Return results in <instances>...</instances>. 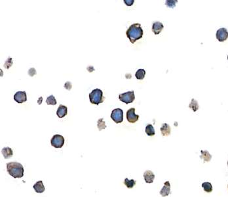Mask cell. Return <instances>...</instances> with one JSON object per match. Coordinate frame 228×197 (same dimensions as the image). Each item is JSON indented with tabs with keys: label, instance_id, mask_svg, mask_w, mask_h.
<instances>
[{
	"label": "cell",
	"instance_id": "15",
	"mask_svg": "<svg viewBox=\"0 0 228 197\" xmlns=\"http://www.w3.org/2000/svg\"><path fill=\"white\" fill-rule=\"evenodd\" d=\"M2 153L3 154V157L6 159L10 158L13 156V150L10 147H5L2 149Z\"/></svg>",
	"mask_w": 228,
	"mask_h": 197
},
{
	"label": "cell",
	"instance_id": "23",
	"mask_svg": "<svg viewBox=\"0 0 228 197\" xmlns=\"http://www.w3.org/2000/svg\"><path fill=\"white\" fill-rule=\"evenodd\" d=\"M46 103H47V105H57V100H56V98H55V97L53 95H50V96H49L48 97H47V100H46Z\"/></svg>",
	"mask_w": 228,
	"mask_h": 197
},
{
	"label": "cell",
	"instance_id": "5",
	"mask_svg": "<svg viewBox=\"0 0 228 197\" xmlns=\"http://www.w3.org/2000/svg\"><path fill=\"white\" fill-rule=\"evenodd\" d=\"M111 118L116 124L121 123L123 121V111L121 109H115L112 110L111 114Z\"/></svg>",
	"mask_w": 228,
	"mask_h": 197
},
{
	"label": "cell",
	"instance_id": "30",
	"mask_svg": "<svg viewBox=\"0 0 228 197\" xmlns=\"http://www.w3.org/2000/svg\"><path fill=\"white\" fill-rule=\"evenodd\" d=\"M42 100H43V98L41 97H40V98H39V99H38V104H39V105H41V102H42Z\"/></svg>",
	"mask_w": 228,
	"mask_h": 197
},
{
	"label": "cell",
	"instance_id": "3",
	"mask_svg": "<svg viewBox=\"0 0 228 197\" xmlns=\"http://www.w3.org/2000/svg\"><path fill=\"white\" fill-rule=\"evenodd\" d=\"M89 99L92 104L97 105L100 104L104 100L103 92L100 89H95L89 93Z\"/></svg>",
	"mask_w": 228,
	"mask_h": 197
},
{
	"label": "cell",
	"instance_id": "6",
	"mask_svg": "<svg viewBox=\"0 0 228 197\" xmlns=\"http://www.w3.org/2000/svg\"><path fill=\"white\" fill-rule=\"evenodd\" d=\"M50 143L54 148H61L64 144V138L63 136L60 135H54L50 140Z\"/></svg>",
	"mask_w": 228,
	"mask_h": 197
},
{
	"label": "cell",
	"instance_id": "4",
	"mask_svg": "<svg viewBox=\"0 0 228 197\" xmlns=\"http://www.w3.org/2000/svg\"><path fill=\"white\" fill-rule=\"evenodd\" d=\"M119 99L123 102H125V104H129V103L133 102L135 99L134 91L121 93L119 95Z\"/></svg>",
	"mask_w": 228,
	"mask_h": 197
},
{
	"label": "cell",
	"instance_id": "25",
	"mask_svg": "<svg viewBox=\"0 0 228 197\" xmlns=\"http://www.w3.org/2000/svg\"><path fill=\"white\" fill-rule=\"evenodd\" d=\"M178 2V1H174V0H167L166 1L165 5L166 6H168L170 8H174L176 6V3Z\"/></svg>",
	"mask_w": 228,
	"mask_h": 197
},
{
	"label": "cell",
	"instance_id": "2",
	"mask_svg": "<svg viewBox=\"0 0 228 197\" xmlns=\"http://www.w3.org/2000/svg\"><path fill=\"white\" fill-rule=\"evenodd\" d=\"M7 171L14 178H21L24 176V168L21 164L11 162L7 164Z\"/></svg>",
	"mask_w": 228,
	"mask_h": 197
},
{
	"label": "cell",
	"instance_id": "20",
	"mask_svg": "<svg viewBox=\"0 0 228 197\" xmlns=\"http://www.w3.org/2000/svg\"><path fill=\"white\" fill-rule=\"evenodd\" d=\"M202 187L207 193H211L212 191V185L209 182H204L202 184Z\"/></svg>",
	"mask_w": 228,
	"mask_h": 197
},
{
	"label": "cell",
	"instance_id": "29",
	"mask_svg": "<svg viewBox=\"0 0 228 197\" xmlns=\"http://www.w3.org/2000/svg\"><path fill=\"white\" fill-rule=\"evenodd\" d=\"M134 2V0H124V3L128 6H131Z\"/></svg>",
	"mask_w": 228,
	"mask_h": 197
},
{
	"label": "cell",
	"instance_id": "14",
	"mask_svg": "<svg viewBox=\"0 0 228 197\" xmlns=\"http://www.w3.org/2000/svg\"><path fill=\"white\" fill-rule=\"evenodd\" d=\"M33 188L37 193H42L45 190L42 181H39L36 183L33 186Z\"/></svg>",
	"mask_w": 228,
	"mask_h": 197
},
{
	"label": "cell",
	"instance_id": "16",
	"mask_svg": "<svg viewBox=\"0 0 228 197\" xmlns=\"http://www.w3.org/2000/svg\"><path fill=\"white\" fill-rule=\"evenodd\" d=\"M160 129H161L162 135L163 136H169L170 134L171 129H170V126L166 123L163 124L162 127Z\"/></svg>",
	"mask_w": 228,
	"mask_h": 197
},
{
	"label": "cell",
	"instance_id": "24",
	"mask_svg": "<svg viewBox=\"0 0 228 197\" xmlns=\"http://www.w3.org/2000/svg\"><path fill=\"white\" fill-rule=\"evenodd\" d=\"M98 128H99V131H101L102 129H104L106 128V125L105 124V122L104 121L103 118H100L98 120V124H97Z\"/></svg>",
	"mask_w": 228,
	"mask_h": 197
},
{
	"label": "cell",
	"instance_id": "32",
	"mask_svg": "<svg viewBox=\"0 0 228 197\" xmlns=\"http://www.w3.org/2000/svg\"><path fill=\"white\" fill-rule=\"evenodd\" d=\"M227 166H228V161H227Z\"/></svg>",
	"mask_w": 228,
	"mask_h": 197
},
{
	"label": "cell",
	"instance_id": "12",
	"mask_svg": "<svg viewBox=\"0 0 228 197\" xmlns=\"http://www.w3.org/2000/svg\"><path fill=\"white\" fill-rule=\"evenodd\" d=\"M170 194V184L169 181H166L164 183V187L160 191V195L162 196H166Z\"/></svg>",
	"mask_w": 228,
	"mask_h": 197
},
{
	"label": "cell",
	"instance_id": "1",
	"mask_svg": "<svg viewBox=\"0 0 228 197\" xmlns=\"http://www.w3.org/2000/svg\"><path fill=\"white\" fill-rule=\"evenodd\" d=\"M126 34L132 44H134L137 40L141 39L143 36V30L140 24L134 23L130 26L126 32Z\"/></svg>",
	"mask_w": 228,
	"mask_h": 197
},
{
	"label": "cell",
	"instance_id": "27",
	"mask_svg": "<svg viewBox=\"0 0 228 197\" xmlns=\"http://www.w3.org/2000/svg\"><path fill=\"white\" fill-rule=\"evenodd\" d=\"M28 74L30 76H34V75L36 74V70L35 68H32L28 70Z\"/></svg>",
	"mask_w": 228,
	"mask_h": 197
},
{
	"label": "cell",
	"instance_id": "21",
	"mask_svg": "<svg viewBox=\"0 0 228 197\" xmlns=\"http://www.w3.org/2000/svg\"><path fill=\"white\" fill-rule=\"evenodd\" d=\"M145 75H146L145 70L138 69L135 74V76L136 79H143L144 77H145Z\"/></svg>",
	"mask_w": 228,
	"mask_h": 197
},
{
	"label": "cell",
	"instance_id": "22",
	"mask_svg": "<svg viewBox=\"0 0 228 197\" xmlns=\"http://www.w3.org/2000/svg\"><path fill=\"white\" fill-rule=\"evenodd\" d=\"M189 107L191 108L194 112H196L199 108V106L198 105V102L196 100L193 99V98H192V102H190V104L189 105Z\"/></svg>",
	"mask_w": 228,
	"mask_h": 197
},
{
	"label": "cell",
	"instance_id": "9",
	"mask_svg": "<svg viewBox=\"0 0 228 197\" xmlns=\"http://www.w3.org/2000/svg\"><path fill=\"white\" fill-rule=\"evenodd\" d=\"M14 100L18 103H23L27 101V95L25 91H17L14 95Z\"/></svg>",
	"mask_w": 228,
	"mask_h": 197
},
{
	"label": "cell",
	"instance_id": "33",
	"mask_svg": "<svg viewBox=\"0 0 228 197\" xmlns=\"http://www.w3.org/2000/svg\"><path fill=\"white\" fill-rule=\"evenodd\" d=\"M227 187H228V186H227Z\"/></svg>",
	"mask_w": 228,
	"mask_h": 197
},
{
	"label": "cell",
	"instance_id": "28",
	"mask_svg": "<svg viewBox=\"0 0 228 197\" xmlns=\"http://www.w3.org/2000/svg\"><path fill=\"white\" fill-rule=\"evenodd\" d=\"M72 83L69 82H67L66 83H65V84H64L65 89H66V90H70L72 89Z\"/></svg>",
	"mask_w": 228,
	"mask_h": 197
},
{
	"label": "cell",
	"instance_id": "8",
	"mask_svg": "<svg viewBox=\"0 0 228 197\" xmlns=\"http://www.w3.org/2000/svg\"><path fill=\"white\" fill-rule=\"evenodd\" d=\"M216 36L217 40L219 41H225L228 38V31L226 28H222V29L217 30Z\"/></svg>",
	"mask_w": 228,
	"mask_h": 197
},
{
	"label": "cell",
	"instance_id": "17",
	"mask_svg": "<svg viewBox=\"0 0 228 197\" xmlns=\"http://www.w3.org/2000/svg\"><path fill=\"white\" fill-rule=\"evenodd\" d=\"M201 155L200 156V158L203 159L204 162H210L211 158H212V155L209 153L207 151H201Z\"/></svg>",
	"mask_w": 228,
	"mask_h": 197
},
{
	"label": "cell",
	"instance_id": "11",
	"mask_svg": "<svg viewBox=\"0 0 228 197\" xmlns=\"http://www.w3.org/2000/svg\"><path fill=\"white\" fill-rule=\"evenodd\" d=\"M144 178L147 183H152L155 179V175L151 171L147 170L144 173Z\"/></svg>",
	"mask_w": 228,
	"mask_h": 197
},
{
	"label": "cell",
	"instance_id": "13",
	"mask_svg": "<svg viewBox=\"0 0 228 197\" xmlns=\"http://www.w3.org/2000/svg\"><path fill=\"white\" fill-rule=\"evenodd\" d=\"M67 113H68L67 107L64 105H60L57 111V115L58 116V118H64L65 116L67 115Z\"/></svg>",
	"mask_w": 228,
	"mask_h": 197
},
{
	"label": "cell",
	"instance_id": "26",
	"mask_svg": "<svg viewBox=\"0 0 228 197\" xmlns=\"http://www.w3.org/2000/svg\"><path fill=\"white\" fill-rule=\"evenodd\" d=\"M12 65H13V59H12V58H11V57H9V58L6 60V63H5V64H3L4 67L6 68V69H9V68H10V67H11Z\"/></svg>",
	"mask_w": 228,
	"mask_h": 197
},
{
	"label": "cell",
	"instance_id": "10",
	"mask_svg": "<svg viewBox=\"0 0 228 197\" xmlns=\"http://www.w3.org/2000/svg\"><path fill=\"white\" fill-rule=\"evenodd\" d=\"M163 28L164 25L163 23L160 22H155L152 26V32L154 33L155 35H158L160 34L162 30L163 29Z\"/></svg>",
	"mask_w": 228,
	"mask_h": 197
},
{
	"label": "cell",
	"instance_id": "19",
	"mask_svg": "<svg viewBox=\"0 0 228 197\" xmlns=\"http://www.w3.org/2000/svg\"><path fill=\"white\" fill-rule=\"evenodd\" d=\"M146 133L148 136H153L155 134L154 128L151 124H148L146 127Z\"/></svg>",
	"mask_w": 228,
	"mask_h": 197
},
{
	"label": "cell",
	"instance_id": "7",
	"mask_svg": "<svg viewBox=\"0 0 228 197\" xmlns=\"http://www.w3.org/2000/svg\"><path fill=\"white\" fill-rule=\"evenodd\" d=\"M139 115L135 114V109L131 108L127 112V119L129 123H135L138 120Z\"/></svg>",
	"mask_w": 228,
	"mask_h": 197
},
{
	"label": "cell",
	"instance_id": "31",
	"mask_svg": "<svg viewBox=\"0 0 228 197\" xmlns=\"http://www.w3.org/2000/svg\"><path fill=\"white\" fill-rule=\"evenodd\" d=\"M227 60H228V55H227Z\"/></svg>",
	"mask_w": 228,
	"mask_h": 197
},
{
	"label": "cell",
	"instance_id": "18",
	"mask_svg": "<svg viewBox=\"0 0 228 197\" xmlns=\"http://www.w3.org/2000/svg\"><path fill=\"white\" fill-rule=\"evenodd\" d=\"M124 184L128 189H132L133 188L134 186L136 185V181L134 180H129L128 178H125V180L124 181Z\"/></svg>",
	"mask_w": 228,
	"mask_h": 197
}]
</instances>
